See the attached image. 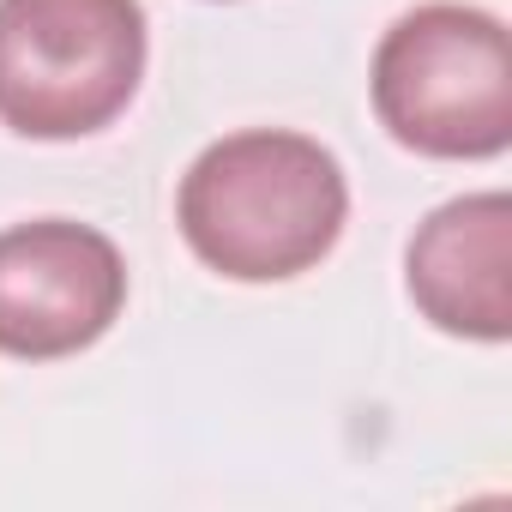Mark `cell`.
I'll use <instances>...</instances> for the list:
<instances>
[{
	"label": "cell",
	"instance_id": "obj_4",
	"mask_svg": "<svg viewBox=\"0 0 512 512\" xmlns=\"http://www.w3.org/2000/svg\"><path fill=\"white\" fill-rule=\"evenodd\" d=\"M127 308L121 247L73 217L0 229V356L61 362L91 350Z\"/></svg>",
	"mask_w": 512,
	"mask_h": 512
},
{
	"label": "cell",
	"instance_id": "obj_3",
	"mask_svg": "<svg viewBox=\"0 0 512 512\" xmlns=\"http://www.w3.org/2000/svg\"><path fill=\"white\" fill-rule=\"evenodd\" d=\"M139 0H0V127L19 139H91L127 115L145 79Z\"/></svg>",
	"mask_w": 512,
	"mask_h": 512
},
{
	"label": "cell",
	"instance_id": "obj_1",
	"mask_svg": "<svg viewBox=\"0 0 512 512\" xmlns=\"http://www.w3.org/2000/svg\"><path fill=\"white\" fill-rule=\"evenodd\" d=\"M193 260L229 284H290L314 272L350 223V181L332 145L290 127L211 139L175 193Z\"/></svg>",
	"mask_w": 512,
	"mask_h": 512
},
{
	"label": "cell",
	"instance_id": "obj_5",
	"mask_svg": "<svg viewBox=\"0 0 512 512\" xmlns=\"http://www.w3.org/2000/svg\"><path fill=\"white\" fill-rule=\"evenodd\" d=\"M404 290L416 314L464 344L512 338V199L500 187L446 199L404 247Z\"/></svg>",
	"mask_w": 512,
	"mask_h": 512
},
{
	"label": "cell",
	"instance_id": "obj_2",
	"mask_svg": "<svg viewBox=\"0 0 512 512\" xmlns=\"http://www.w3.org/2000/svg\"><path fill=\"white\" fill-rule=\"evenodd\" d=\"M380 127L434 163H488L512 145V37L464 0L410 7L374 49Z\"/></svg>",
	"mask_w": 512,
	"mask_h": 512
}]
</instances>
